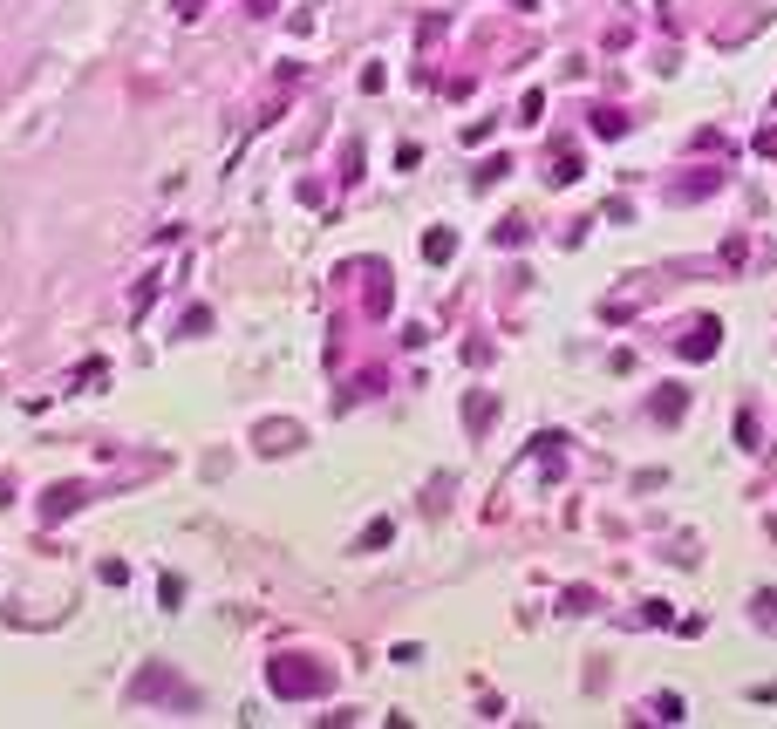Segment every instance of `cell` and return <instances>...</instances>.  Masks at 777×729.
Masks as SVG:
<instances>
[{"label":"cell","mask_w":777,"mask_h":729,"mask_svg":"<svg viewBox=\"0 0 777 729\" xmlns=\"http://www.w3.org/2000/svg\"><path fill=\"white\" fill-rule=\"evenodd\" d=\"M682 355H716V321H696V327H689V334H682Z\"/></svg>","instance_id":"cell-1"},{"label":"cell","mask_w":777,"mask_h":729,"mask_svg":"<svg viewBox=\"0 0 777 729\" xmlns=\"http://www.w3.org/2000/svg\"><path fill=\"white\" fill-rule=\"evenodd\" d=\"M654 416L675 423V416H682V396H675V388H669V396H654Z\"/></svg>","instance_id":"cell-2"}]
</instances>
